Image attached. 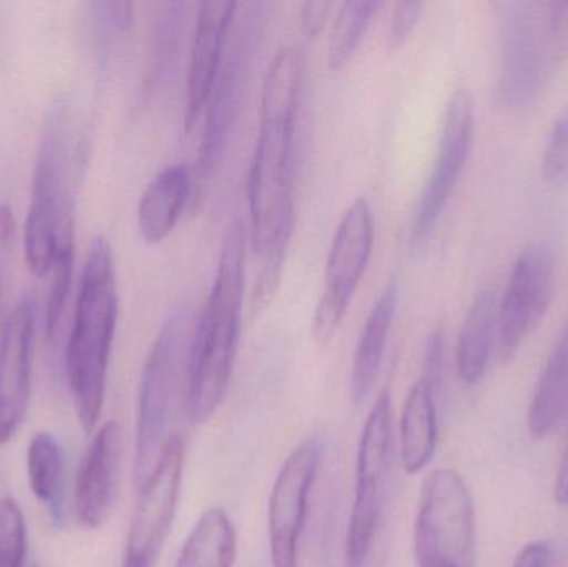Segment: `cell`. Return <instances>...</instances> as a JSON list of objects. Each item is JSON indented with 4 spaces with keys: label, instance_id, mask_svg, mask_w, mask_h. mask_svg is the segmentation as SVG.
Instances as JSON below:
<instances>
[{
    "label": "cell",
    "instance_id": "cell-1",
    "mask_svg": "<svg viewBox=\"0 0 568 567\" xmlns=\"http://www.w3.org/2000/svg\"><path fill=\"white\" fill-rule=\"evenodd\" d=\"M304 59L297 47H283L265 75L260 132L248 176L250 229L260 275L252 310L268 306L282 282L294 230V142L303 87Z\"/></svg>",
    "mask_w": 568,
    "mask_h": 567
},
{
    "label": "cell",
    "instance_id": "cell-2",
    "mask_svg": "<svg viewBox=\"0 0 568 567\" xmlns=\"http://www.w3.org/2000/svg\"><path fill=\"white\" fill-rule=\"evenodd\" d=\"M245 262V223L235 219L223 236L212 292L190 342L186 418L193 425H203L219 412L232 383L242 333Z\"/></svg>",
    "mask_w": 568,
    "mask_h": 567
},
{
    "label": "cell",
    "instance_id": "cell-3",
    "mask_svg": "<svg viewBox=\"0 0 568 567\" xmlns=\"http://www.w3.org/2000/svg\"><path fill=\"white\" fill-rule=\"evenodd\" d=\"M119 320L115 260L105 236L90 245L72 332L67 343L65 368L73 408L83 432L99 425L105 402L106 375Z\"/></svg>",
    "mask_w": 568,
    "mask_h": 567
},
{
    "label": "cell",
    "instance_id": "cell-4",
    "mask_svg": "<svg viewBox=\"0 0 568 567\" xmlns=\"http://www.w3.org/2000/svg\"><path fill=\"white\" fill-rule=\"evenodd\" d=\"M568 57V2L513 0L499 23L497 100L510 112L536 105Z\"/></svg>",
    "mask_w": 568,
    "mask_h": 567
},
{
    "label": "cell",
    "instance_id": "cell-5",
    "mask_svg": "<svg viewBox=\"0 0 568 567\" xmlns=\"http://www.w3.org/2000/svg\"><path fill=\"white\" fill-rule=\"evenodd\" d=\"M190 342L189 316L185 310L180 308L166 318L150 346L140 382L136 412L133 465L136 489L149 482L160 456L179 435L173 428L180 409L186 415Z\"/></svg>",
    "mask_w": 568,
    "mask_h": 567
},
{
    "label": "cell",
    "instance_id": "cell-6",
    "mask_svg": "<svg viewBox=\"0 0 568 567\" xmlns=\"http://www.w3.org/2000/svg\"><path fill=\"white\" fill-rule=\"evenodd\" d=\"M394 472L393 399L381 393L361 432L344 567H373L389 508Z\"/></svg>",
    "mask_w": 568,
    "mask_h": 567
},
{
    "label": "cell",
    "instance_id": "cell-7",
    "mask_svg": "<svg viewBox=\"0 0 568 567\" xmlns=\"http://www.w3.org/2000/svg\"><path fill=\"white\" fill-rule=\"evenodd\" d=\"M414 553L419 567H476L473 496L454 469H437L424 482Z\"/></svg>",
    "mask_w": 568,
    "mask_h": 567
},
{
    "label": "cell",
    "instance_id": "cell-8",
    "mask_svg": "<svg viewBox=\"0 0 568 567\" xmlns=\"http://www.w3.org/2000/svg\"><path fill=\"white\" fill-rule=\"evenodd\" d=\"M65 125L62 113L55 112L47 123L36 170L29 215L26 222V259L33 275H49L59 242L63 216L73 209V199L65 189Z\"/></svg>",
    "mask_w": 568,
    "mask_h": 567
},
{
    "label": "cell",
    "instance_id": "cell-9",
    "mask_svg": "<svg viewBox=\"0 0 568 567\" xmlns=\"http://www.w3.org/2000/svg\"><path fill=\"white\" fill-rule=\"evenodd\" d=\"M374 246V215L364 196L354 200L336 226L327 253L323 295L313 316V336L327 345L349 308Z\"/></svg>",
    "mask_w": 568,
    "mask_h": 567
},
{
    "label": "cell",
    "instance_id": "cell-10",
    "mask_svg": "<svg viewBox=\"0 0 568 567\" xmlns=\"http://www.w3.org/2000/svg\"><path fill=\"white\" fill-rule=\"evenodd\" d=\"M476 110L469 89L457 87L447 102L439 145L429 179L420 193L410 222L409 245L419 250L429 242L456 190L473 152Z\"/></svg>",
    "mask_w": 568,
    "mask_h": 567
},
{
    "label": "cell",
    "instance_id": "cell-11",
    "mask_svg": "<svg viewBox=\"0 0 568 567\" xmlns=\"http://www.w3.org/2000/svg\"><path fill=\"white\" fill-rule=\"evenodd\" d=\"M556 253L546 243L527 245L517 256L497 316V348L510 362L537 328L556 288Z\"/></svg>",
    "mask_w": 568,
    "mask_h": 567
},
{
    "label": "cell",
    "instance_id": "cell-12",
    "mask_svg": "<svg viewBox=\"0 0 568 567\" xmlns=\"http://www.w3.org/2000/svg\"><path fill=\"white\" fill-rule=\"evenodd\" d=\"M262 7L243 17L233 42H226L225 53L206 103L205 126L199 150V170L203 176L213 175L220 160L225 155L233 122L240 109L246 75H248L252 57L260 40L262 29Z\"/></svg>",
    "mask_w": 568,
    "mask_h": 567
},
{
    "label": "cell",
    "instance_id": "cell-13",
    "mask_svg": "<svg viewBox=\"0 0 568 567\" xmlns=\"http://www.w3.org/2000/svg\"><path fill=\"white\" fill-rule=\"evenodd\" d=\"M321 455L320 439H304L287 455L276 475L268 506L270 549L275 567H297V549Z\"/></svg>",
    "mask_w": 568,
    "mask_h": 567
},
{
    "label": "cell",
    "instance_id": "cell-14",
    "mask_svg": "<svg viewBox=\"0 0 568 567\" xmlns=\"http://www.w3.org/2000/svg\"><path fill=\"white\" fill-rule=\"evenodd\" d=\"M37 303L23 295L3 323L0 335V446L19 432L32 395V353Z\"/></svg>",
    "mask_w": 568,
    "mask_h": 567
},
{
    "label": "cell",
    "instance_id": "cell-15",
    "mask_svg": "<svg viewBox=\"0 0 568 567\" xmlns=\"http://www.w3.org/2000/svg\"><path fill=\"white\" fill-rule=\"evenodd\" d=\"M185 466V439L176 435L160 456L149 482L139 489V505L126 549L152 559L165 545L175 519Z\"/></svg>",
    "mask_w": 568,
    "mask_h": 567
},
{
    "label": "cell",
    "instance_id": "cell-16",
    "mask_svg": "<svg viewBox=\"0 0 568 567\" xmlns=\"http://www.w3.org/2000/svg\"><path fill=\"white\" fill-rule=\"evenodd\" d=\"M122 462V428L110 419L93 435L77 473V516L85 528H102L112 516L119 498Z\"/></svg>",
    "mask_w": 568,
    "mask_h": 567
},
{
    "label": "cell",
    "instance_id": "cell-17",
    "mask_svg": "<svg viewBox=\"0 0 568 567\" xmlns=\"http://www.w3.org/2000/svg\"><path fill=\"white\" fill-rule=\"evenodd\" d=\"M239 7L236 2L222 0L200 3L186 77V130L196 125L209 103Z\"/></svg>",
    "mask_w": 568,
    "mask_h": 567
},
{
    "label": "cell",
    "instance_id": "cell-18",
    "mask_svg": "<svg viewBox=\"0 0 568 567\" xmlns=\"http://www.w3.org/2000/svg\"><path fill=\"white\" fill-rule=\"evenodd\" d=\"M397 302H399V283L393 279L384 286L379 298L371 308L357 342L349 378V396L354 406L363 405L376 385L387 340L393 328Z\"/></svg>",
    "mask_w": 568,
    "mask_h": 567
},
{
    "label": "cell",
    "instance_id": "cell-19",
    "mask_svg": "<svg viewBox=\"0 0 568 567\" xmlns=\"http://www.w3.org/2000/svg\"><path fill=\"white\" fill-rule=\"evenodd\" d=\"M195 185V175L186 163L162 170L143 192L139 203V230L150 245L163 242L175 229Z\"/></svg>",
    "mask_w": 568,
    "mask_h": 567
},
{
    "label": "cell",
    "instance_id": "cell-20",
    "mask_svg": "<svg viewBox=\"0 0 568 567\" xmlns=\"http://www.w3.org/2000/svg\"><path fill=\"white\" fill-rule=\"evenodd\" d=\"M439 392L419 376L407 393L399 422L400 462L407 475L423 472L436 453Z\"/></svg>",
    "mask_w": 568,
    "mask_h": 567
},
{
    "label": "cell",
    "instance_id": "cell-21",
    "mask_svg": "<svg viewBox=\"0 0 568 567\" xmlns=\"http://www.w3.org/2000/svg\"><path fill=\"white\" fill-rule=\"evenodd\" d=\"M497 316L499 302L496 290L476 293L457 342V372L464 385L476 386L489 369L494 346L497 345Z\"/></svg>",
    "mask_w": 568,
    "mask_h": 567
},
{
    "label": "cell",
    "instance_id": "cell-22",
    "mask_svg": "<svg viewBox=\"0 0 568 567\" xmlns=\"http://www.w3.org/2000/svg\"><path fill=\"white\" fill-rule=\"evenodd\" d=\"M568 413V320L542 373L537 379L530 402L529 433L532 438L544 439L549 436Z\"/></svg>",
    "mask_w": 568,
    "mask_h": 567
},
{
    "label": "cell",
    "instance_id": "cell-23",
    "mask_svg": "<svg viewBox=\"0 0 568 567\" xmlns=\"http://www.w3.org/2000/svg\"><path fill=\"white\" fill-rule=\"evenodd\" d=\"M239 536L226 509L215 506L200 516L186 538L175 567H233Z\"/></svg>",
    "mask_w": 568,
    "mask_h": 567
},
{
    "label": "cell",
    "instance_id": "cell-24",
    "mask_svg": "<svg viewBox=\"0 0 568 567\" xmlns=\"http://www.w3.org/2000/svg\"><path fill=\"white\" fill-rule=\"evenodd\" d=\"M27 475L37 502L42 503L55 525L65 518V463L55 436L37 433L27 449Z\"/></svg>",
    "mask_w": 568,
    "mask_h": 567
},
{
    "label": "cell",
    "instance_id": "cell-25",
    "mask_svg": "<svg viewBox=\"0 0 568 567\" xmlns=\"http://www.w3.org/2000/svg\"><path fill=\"white\" fill-rule=\"evenodd\" d=\"M381 7L383 3L374 0H361V2L349 0L341 6L331 32L329 50H327V62L331 69H341L353 59Z\"/></svg>",
    "mask_w": 568,
    "mask_h": 567
},
{
    "label": "cell",
    "instance_id": "cell-26",
    "mask_svg": "<svg viewBox=\"0 0 568 567\" xmlns=\"http://www.w3.org/2000/svg\"><path fill=\"white\" fill-rule=\"evenodd\" d=\"M75 212H69L63 216L62 226H60L59 242H57L55 256H53L52 285L49 290V298L45 306V328L47 335H55L59 328L60 316H62L63 306H65L67 295H69L70 285L73 279V263H75Z\"/></svg>",
    "mask_w": 568,
    "mask_h": 567
},
{
    "label": "cell",
    "instance_id": "cell-27",
    "mask_svg": "<svg viewBox=\"0 0 568 567\" xmlns=\"http://www.w3.org/2000/svg\"><path fill=\"white\" fill-rule=\"evenodd\" d=\"M183 7L185 3L182 2L165 3L156 19L149 77V83H152V87L162 85L163 80L175 67L180 40H182Z\"/></svg>",
    "mask_w": 568,
    "mask_h": 567
},
{
    "label": "cell",
    "instance_id": "cell-28",
    "mask_svg": "<svg viewBox=\"0 0 568 567\" xmlns=\"http://www.w3.org/2000/svg\"><path fill=\"white\" fill-rule=\"evenodd\" d=\"M27 528L16 499H0V567H23Z\"/></svg>",
    "mask_w": 568,
    "mask_h": 567
},
{
    "label": "cell",
    "instance_id": "cell-29",
    "mask_svg": "<svg viewBox=\"0 0 568 567\" xmlns=\"http://www.w3.org/2000/svg\"><path fill=\"white\" fill-rule=\"evenodd\" d=\"M540 172L549 185L562 186L568 183V103L547 136Z\"/></svg>",
    "mask_w": 568,
    "mask_h": 567
},
{
    "label": "cell",
    "instance_id": "cell-30",
    "mask_svg": "<svg viewBox=\"0 0 568 567\" xmlns=\"http://www.w3.org/2000/svg\"><path fill=\"white\" fill-rule=\"evenodd\" d=\"M90 7L93 22L102 37L126 32L132 26L133 7L130 2H95Z\"/></svg>",
    "mask_w": 568,
    "mask_h": 567
},
{
    "label": "cell",
    "instance_id": "cell-31",
    "mask_svg": "<svg viewBox=\"0 0 568 567\" xmlns=\"http://www.w3.org/2000/svg\"><path fill=\"white\" fill-rule=\"evenodd\" d=\"M423 9V2H399L394 7L389 29V45L393 49H397L409 39L410 33L416 29V23L419 22Z\"/></svg>",
    "mask_w": 568,
    "mask_h": 567
},
{
    "label": "cell",
    "instance_id": "cell-32",
    "mask_svg": "<svg viewBox=\"0 0 568 567\" xmlns=\"http://www.w3.org/2000/svg\"><path fill=\"white\" fill-rule=\"evenodd\" d=\"M444 355H446V335L443 328H436L426 343L420 376L437 389L443 385Z\"/></svg>",
    "mask_w": 568,
    "mask_h": 567
},
{
    "label": "cell",
    "instance_id": "cell-33",
    "mask_svg": "<svg viewBox=\"0 0 568 567\" xmlns=\"http://www.w3.org/2000/svg\"><path fill=\"white\" fill-rule=\"evenodd\" d=\"M333 2H304L301 6V30L307 39L320 36L323 27L326 26Z\"/></svg>",
    "mask_w": 568,
    "mask_h": 567
},
{
    "label": "cell",
    "instance_id": "cell-34",
    "mask_svg": "<svg viewBox=\"0 0 568 567\" xmlns=\"http://www.w3.org/2000/svg\"><path fill=\"white\" fill-rule=\"evenodd\" d=\"M549 543L534 541L519 553L516 563H514V567H549Z\"/></svg>",
    "mask_w": 568,
    "mask_h": 567
},
{
    "label": "cell",
    "instance_id": "cell-35",
    "mask_svg": "<svg viewBox=\"0 0 568 567\" xmlns=\"http://www.w3.org/2000/svg\"><path fill=\"white\" fill-rule=\"evenodd\" d=\"M554 498L562 508L568 506V442L564 449L562 462H560L559 472H557L556 488H554Z\"/></svg>",
    "mask_w": 568,
    "mask_h": 567
},
{
    "label": "cell",
    "instance_id": "cell-36",
    "mask_svg": "<svg viewBox=\"0 0 568 567\" xmlns=\"http://www.w3.org/2000/svg\"><path fill=\"white\" fill-rule=\"evenodd\" d=\"M16 222L9 205H0V245L7 246L13 239Z\"/></svg>",
    "mask_w": 568,
    "mask_h": 567
},
{
    "label": "cell",
    "instance_id": "cell-37",
    "mask_svg": "<svg viewBox=\"0 0 568 567\" xmlns=\"http://www.w3.org/2000/svg\"><path fill=\"white\" fill-rule=\"evenodd\" d=\"M150 565H152V559L140 555V553L132 551V549H126L122 567H150Z\"/></svg>",
    "mask_w": 568,
    "mask_h": 567
},
{
    "label": "cell",
    "instance_id": "cell-38",
    "mask_svg": "<svg viewBox=\"0 0 568 567\" xmlns=\"http://www.w3.org/2000/svg\"><path fill=\"white\" fill-rule=\"evenodd\" d=\"M0 292H2V262H0Z\"/></svg>",
    "mask_w": 568,
    "mask_h": 567
}]
</instances>
